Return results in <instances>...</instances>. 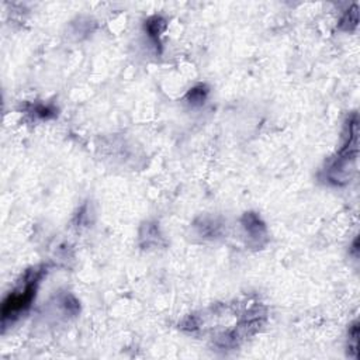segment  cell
Here are the masks:
<instances>
[{
    "mask_svg": "<svg viewBox=\"0 0 360 360\" xmlns=\"http://www.w3.org/2000/svg\"><path fill=\"white\" fill-rule=\"evenodd\" d=\"M37 280H38V276L28 280L24 284V290L15 291L6 298V301L3 304V322H6L7 318L17 316L25 307L30 305V302L35 294Z\"/></svg>",
    "mask_w": 360,
    "mask_h": 360,
    "instance_id": "obj_1",
    "label": "cell"
}]
</instances>
